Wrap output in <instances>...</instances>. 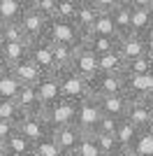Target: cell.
Wrapping results in <instances>:
<instances>
[{
	"label": "cell",
	"instance_id": "obj_1",
	"mask_svg": "<svg viewBox=\"0 0 153 156\" xmlns=\"http://www.w3.org/2000/svg\"><path fill=\"white\" fill-rule=\"evenodd\" d=\"M83 35L81 28L74 21H63V19H51L49 21V30H46V40L51 44H72V47H81L83 44Z\"/></svg>",
	"mask_w": 153,
	"mask_h": 156
},
{
	"label": "cell",
	"instance_id": "obj_2",
	"mask_svg": "<svg viewBox=\"0 0 153 156\" xmlns=\"http://www.w3.org/2000/svg\"><path fill=\"white\" fill-rule=\"evenodd\" d=\"M58 82H60V91H63V98H70L74 103H81L83 98L90 96V82L83 75H79L76 70H60L56 72Z\"/></svg>",
	"mask_w": 153,
	"mask_h": 156
},
{
	"label": "cell",
	"instance_id": "obj_3",
	"mask_svg": "<svg viewBox=\"0 0 153 156\" xmlns=\"http://www.w3.org/2000/svg\"><path fill=\"white\" fill-rule=\"evenodd\" d=\"M76 107H79V103H74L70 98H60L58 103H53L51 107L44 110V117L51 128L72 126V124H76Z\"/></svg>",
	"mask_w": 153,
	"mask_h": 156
},
{
	"label": "cell",
	"instance_id": "obj_4",
	"mask_svg": "<svg viewBox=\"0 0 153 156\" xmlns=\"http://www.w3.org/2000/svg\"><path fill=\"white\" fill-rule=\"evenodd\" d=\"M90 96H114L125 93V75L123 72H97L90 77Z\"/></svg>",
	"mask_w": 153,
	"mask_h": 156
},
{
	"label": "cell",
	"instance_id": "obj_5",
	"mask_svg": "<svg viewBox=\"0 0 153 156\" xmlns=\"http://www.w3.org/2000/svg\"><path fill=\"white\" fill-rule=\"evenodd\" d=\"M102 117H104V112H102V107H100L95 96L83 98L81 103H79V107H76V126H79L86 135H88V133H95V128L102 121Z\"/></svg>",
	"mask_w": 153,
	"mask_h": 156
},
{
	"label": "cell",
	"instance_id": "obj_6",
	"mask_svg": "<svg viewBox=\"0 0 153 156\" xmlns=\"http://www.w3.org/2000/svg\"><path fill=\"white\" fill-rule=\"evenodd\" d=\"M28 58H30L35 65H39V70L44 72V75L58 72V68H56V56H53V44H51L46 37L30 42V54H28Z\"/></svg>",
	"mask_w": 153,
	"mask_h": 156
},
{
	"label": "cell",
	"instance_id": "obj_7",
	"mask_svg": "<svg viewBox=\"0 0 153 156\" xmlns=\"http://www.w3.org/2000/svg\"><path fill=\"white\" fill-rule=\"evenodd\" d=\"M51 130L53 128L49 126L44 114H23V119L19 121V133L23 137H28L32 144L44 140V137H49Z\"/></svg>",
	"mask_w": 153,
	"mask_h": 156
},
{
	"label": "cell",
	"instance_id": "obj_8",
	"mask_svg": "<svg viewBox=\"0 0 153 156\" xmlns=\"http://www.w3.org/2000/svg\"><path fill=\"white\" fill-rule=\"evenodd\" d=\"M125 96L130 100H146L153 96V72L125 75Z\"/></svg>",
	"mask_w": 153,
	"mask_h": 156
},
{
	"label": "cell",
	"instance_id": "obj_9",
	"mask_svg": "<svg viewBox=\"0 0 153 156\" xmlns=\"http://www.w3.org/2000/svg\"><path fill=\"white\" fill-rule=\"evenodd\" d=\"M118 51L123 54L125 61H132V58H137V56L148 54L151 47H148L146 37H144L141 33H125V35L118 37Z\"/></svg>",
	"mask_w": 153,
	"mask_h": 156
},
{
	"label": "cell",
	"instance_id": "obj_10",
	"mask_svg": "<svg viewBox=\"0 0 153 156\" xmlns=\"http://www.w3.org/2000/svg\"><path fill=\"white\" fill-rule=\"evenodd\" d=\"M49 16H44L42 12H37L35 7H30L28 12L21 16V26L25 28V33H28V37H30V42H35V40H42L46 37V30H49Z\"/></svg>",
	"mask_w": 153,
	"mask_h": 156
},
{
	"label": "cell",
	"instance_id": "obj_11",
	"mask_svg": "<svg viewBox=\"0 0 153 156\" xmlns=\"http://www.w3.org/2000/svg\"><path fill=\"white\" fill-rule=\"evenodd\" d=\"M83 135H86V133H83V130L79 128L76 124L63 126V128H53V130H51V137L56 140V144L65 151V154H74V149L79 147V142L83 140Z\"/></svg>",
	"mask_w": 153,
	"mask_h": 156
},
{
	"label": "cell",
	"instance_id": "obj_12",
	"mask_svg": "<svg viewBox=\"0 0 153 156\" xmlns=\"http://www.w3.org/2000/svg\"><path fill=\"white\" fill-rule=\"evenodd\" d=\"M35 86H37V93H39V100H42V105H44V110H46V107H51L53 103H58V100L63 98L60 82H58V75H56V72L44 75V77L39 79Z\"/></svg>",
	"mask_w": 153,
	"mask_h": 156
},
{
	"label": "cell",
	"instance_id": "obj_13",
	"mask_svg": "<svg viewBox=\"0 0 153 156\" xmlns=\"http://www.w3.org/2000/svg\"><path fill=\"white\" fill-rule=\"evenodd\" d=\"M97 98V96H95ZM104 117H114V119H125L127 107H130V98L125 93H114V96H100L97 98Z\"/></svg>",
	"mask_w": 153,
	"mask_h": 156
},
{
	"label": "cell",
	"instance_id": "obj_14",
	"mask_svg": "<svg viewBox=\"0 0 153 156\" xmlns=\"http://www.w3.org/2000/svg\"><path fill=\"white\" fill-rule=\"evenodd\" d=\"M72 70H76L79 75H83L86 79L95 77L100 68H97V56L90 51L86 44H81L76 49V56H74V63H72Z\"/></svg>",
	"mask_w": 153,
	"mask_h": 156
},
{
	"label": "cell",
	"instance_id": "obj_15",
	"mask_svg": "<svg viewBox=\"0 0 153 156\" xmlns=\"http://www.w3.org/2000/svg\"><path fill=\"white\" fill-rule=\"evenodd\" d=\"M125 119L130 121V124H134L139 130L153 128V114H151V107H148L146 100H130V107H127Z\"/></svg>",
	"mask_w": 153,
	"mask_h": 156
},
{
	"label": "cell",
	"instance_id": "obj_16",
	"mask_svg": "<svg viewBox=\"0 0 153 156\" xmlns=\"http://www.w3.org/2000/svg\"><path fill=\"white\" fill-rule=\"evenodd\" d=\"M14 100L19 103L23 114H44V105L39 100L37 86H21V91L16 93Z\"/></svg>",
	"mask_w": 153,
	"mask_h": 156
},
{
	"label": "cell",
	"instance_id": "obj_17",
	"mask_svg": "<svg viewBox=\"0 0 153 156\" xmlns=\"http://www.w3.org/2000/svg\"><path fill=\"white\" fill-rule=\"evenodd\" d=\"M30 7H32V0H0V23L21 21V16Z\"/></svg>",
	"mask_w": 153,
	"mask_h": 156
},
{
	"label": "cell",
	"instance_id": "obj_18",
	"mask_svg": "<svg viewBox=\"0 0 153 156\" xmlns=\"http://www.w3.org/2000/svg\"><path fill=\"white\" fill-rule=\"evenodd\" d=\"M12 72H14V77L19 79L21 86H35L39 79L44 77V72L39 70V65H35L30 58H25V61H21L19 65H14Z\"/></svg>",
	"mask_w": 153,
	"mask_h": 156
},
{
	"label": "cell",
	"instance_id": "obj_19",
	"mask_svg": "<svg viewBox=\"0 0 153 156\" xmlns=\"http://www.w3.org/2000/svg\"><path fill=\"white\" fill-rule=\"evenodd\" d=\"M19 91H21V84L14 77L12 68L0 63V100H14Z\"/></svg>",
	"mask_w": 153,
	"mask_h": 156
},
{
	"label": "cell",
	"instance_id": "obj_20",
	"mask_svg": "<svg viewBox=\"0 0 153 156\" xmlns=\"http://www.w3.org/2000/svg\"><path fill=\"white\" fill-rule=\"evenodd\" d=\"M83 44L88 47L95 56H102V54H109L114 49H118V37H111V35H86Z\"/></svg>",
	"mask_w": 153,
	"mask_h": 156
},
{
	"label": "cell",
	"instance_id": "obj_21",
	"mask_svg": "<svg viewBox=\"0 0 153 156\" xmlns=\"http://www.w3.org/2000/svg\"><path fill=\"white\" fill-rule=\"evenodd\" d=\"M30 54V42H5V54H2V63L14 68L21 61L28 58Z\"/></svg>",
	"mask_w": 153,
	"mask_h": 156
},
{
	"label": "cell",
	"instance_id": "obj_22",
	"mask_svg": "<svg viewBox=\"0 0 153 156\" xmlns=\"http://www.w3.org/2000/svg\"><path fill=\"white\" fill-rule=\"evenodd\" d=\"M2 149H5L7 156H32L35 144H32L28 137H23L21 133H16V135H12L5 144H2Z\"/></svg>",
	"mask_w": 153,
	"mask_h": 156
},
{
	"label": "cell",
	"instance_id": "obj_23",
	"mask_svg": "<svg viewBox=\"0 0 153 156\" xmlns=\"http://www.w3.org/2000/svg\"><path fill=\"white\" fill-rule=\"evenodd\" d=\"M111 16H114L118 37L125 33H132V5L130 2H121L116 9H111Z\"/></svg>",
	"mask_w": 153,
	"mask_h": 156
},
{
	"label": "cell",
	"instance_id": "obj_24",
	"mask_svg": "<svg viewBox=\"0 0 153 156\" xmlns=\"http://www.w3.org/2000/svg\"><path fill=\"white\" fill-rule=\"evenodd\" d=\"M125 63L127 61L123 58V54L118 51V49L97 56V68H100V72H125Z\"/></svg>",
	"mask_w": 153,
	"mask_h": 156
},
{
	"label": "cell",
	"instance_id": "obj_25",
	"mask_svg": "<svg viewBox=\"0 0 153 156\" xmlns=\"http://www.w3.org/2000/svg\"><path fill=\"white\" fill-rule=\"evenodd\" d=\"M97 14H100V9L95 7V2L79 5V12H76V16H74V23L81 28L83 35H88L90 26H93V23H95V19H97Z\"/></svg>",
	"mask_w": 153,
	"mask_h": 156
},
{
	"label": "cell",
	"instance_id": "obj_26",
	"mask_svg": "<svg viewBox=\"0 0 153 156\" xmlns=\"http://www.w3.org/2000/svg\"><path fill=\"white\" fill-rule=\"evenodd\" d=\"M88 35H111V37H118V30H116L111 12H100L97 14V19H95V23L90 26Z\"/></svg>",
	"mask_w": 153,
	"mask_h": 156
},
{
	"label": "cell",
	"instance_id": "obj_27",
	"mask_svg": "<svg viewBox=\"0 0 153 156\" xmlns=\"http://www.w3.org/2000/svg\"><path fill=\"white\" fill-rule=\"evenodd\" d=\"M153 26V7H132V33H144Z\"/></svg>",
	"mask_w": 153,
	"mask_h": 156
},
{
	"label": "cell",
	"instance_id": "obj_28",
	"mask_svg": "<svg viewBox=\"0 0 153 156\" xmlns=\"http://www.w3.org/2000/svg\"><path fill=\"white\" fill-rule=\"evenodd\" d=\"M76 49H79V47H72V44H53V56H56L58 72L60 70H70L72 68L74 56H76Z\"/></svg>",
	"mask_w": 153,
	"mask_h": 156
},
{
	"label": "cell",
	"instance_id": "obj_29",
	"mask_svg": "<svg viewBox=\"0 0 153 156\" xmlns=\"http://www.w3.org/2000/svg\"><path fill=\"white\" fill-rule=\"evenodd\" d=\"M137 135H139V128L134 124H130L127 119H123L121 124H118V128H116V137H118V142L123 144L125 151H132V144L137 140Z\"/></svg>",
	"mask_w": 153,
	"mask_h": 156
},
{
	"label": "cell",
	"instance_id": "obj_30",
	"mask_svg": "<svg viewBox=\"0 0 153 156\" xmlns=\"http://www.w3.org/2000/svg\"><path fill=\"white\" fill-rule=\"evenodd\" d=\"M0 37L5 42H30L25 28L21 26V21H12V23H2L0 28Z\"/></svg>",
	"mask_w": 153,
	"mask_h": 156
},
{
	"label": "cell",
	"instance_id": "obj_31",
	"mask_svg": "<svg viewBox=\"0 0 153 156\" xmlns=\"http://www.w3.org/2000/svg\"><path fill=\"white\" fill-rule=\"evenodd\" d=\"M151 70H153V51H148L144 56H137V58L127 61L123 75H146Z\"/></svg>",
	"mask_w": 153,
	"mask_h": 156
},
{
	"label": "cell",
	"instance_id": "obj_32",
	"mask_svg": "<svg viewBox=\"0 0 153 156\" xmlns=\"http://www.w3.org/2000/svg\"><path fill=\"white\" fill-rule=\"evenodd\" d=\"M90 135L95 137V142H97V147H100L102 156L104 154H125L123 144L118 142L116 135H104V133H90Z\"/></svg>",
	"mask_w": 153,
	"mask_h": 156
},
{
	"label": "cell",
	"instance_id": "obj_33",
	"mask_svg": "<svg viewBox=\"0 0 153 156\" xmlns=\"http://www.w3.org/2000/svg\"><path fill=\"white\" fill-rule=\"evenodd\" d=\"M130 154H139V156H153V128L139 130V135L132 144Z\"/></svg>",
	"mask_w": 153,
	"mask_h": 156
},
{
	"label": "cell",
	"instance_id": "obj_34",
	"mask_svg": "<svg viewBox=\"0 0 153 156\" xmlns=\"http://www.w3.org/2000/svg\"><path fill=\"white\" fill-rule=\"evenodd\" d=\"M32 156H65V151L60 149L56 144V140L53 137H44V140H39V142H35V151H32Z\"/></svg>",
	"mask_w": 153,
	"mask_h": 156
},
{
	"label": "cell",
	"instance_id": "obj_35",
	"mask_svg": "<svg viewBox=\"0 0 153 156\" xmlns=\"http://www.w3.org/2000/svg\"><path fill=\"white\" fill-rule=\"evenodd\" d=\"M0 119H7V121H16L19 124L23 119V112H21L19 103L16 100H0Z\"/></svg>",
	"mask_w": 153,
	"mask_h": 156
},
{
	"label": "cell",
	"instance_id": "obj_36",
	"mask_svg": "<svg viewBox=\"0 0 153 156\" xmlns=\"http://www.w3.org/2000/svg\"><path fill=\"white\" fill-rule=\"evenodd\" d=\"M76 12H79V2H76V0H58V7H56V16H53V19L74 21Z\"/></svg>",
	"mask_w": 153,
	"mask_h": 156
},
{
	"label": "cell",
	"instance_id": "obj_37",
	"mask_svg": "<svg viewBox=\"0 0 153 156\" xmlns=\"http://www.w3.org/2000/svg\"><path fill=\"white\" fill-rule=\"evenodd\" d=\"M74 156H102L100 147H97V142H95V137L90 135V133H88V135H83V140L74 149Z\"/></svg>",
	"mask_w": 153,
	"mask_h": 156
},
{
	"label": "cell",
	"instance_id": "obj_38",
	"mask_svg": "<svg viewBox=\"0 0 153 156\" xmlns=\"http://www.w3.org/2000/svg\"><path fill=\"white\" fill-rule=\"evenodd\" d=\"M123 119H114V117H102V121L97 124L95 133H104V135H116V128Z\"/></svg>",
	"mask_w": 153,
	"mask_h": 156
},
{
	"label": "cell",
	"instance_id": "obj_39",
	"mask_svg": "<svg viewBox=\"0 0 153 156\" xmlns=\"http://www.w3.org/2000/svg\"><path fill=\"white\" fill-rule=\"evenodd\" d=\"M19 133V124L16 121H7V119H0V144H5L12 135Z\"/></svg>",
	"mask_w": 153,
	"mask_h": 156
},
{
	"label": "cell",
	"instance_id": "obj_40",
	"mask_svg": "<svg viewBox=\"0 0 153 156\" xmlns=\"http://www.w3.org/2000/svg\"><path fill=\"white\" fill-rule=\"evenodd\" d=\"M32 7H35L37 12H42L44 16L53 19V16H56V7H58V0H32Z\"/></svg>",
	"mask_w": 153,
	"mask_h": 156
},
{
	"label": "cell",
	"instance_id": "obj_41",
	"mask_svg": "<svg viewBox=\"0 0 153 156\" xmlns=\"http://www.w3.org/2000/svg\"><path fill=\"white\" fill-rule=\"evenodd\" d=\"M93 2H95V7L100 12H111V9H116V7L121 5L123 0H93Z\"/></svg>",
	"mask_w": 153,
	"mask_h": 156
},
{
	"label": "cell",
	"instance_id": "obj_42",
	"mask_svg": "<svg viewBox=\"0 0 153 156\" xmlns=\"http://www.w3.org/2000/svg\"><path fill=\"white\" fill-rule=\"evenodd\" d=\"M132 7H153V0H127Z\"/></svg>",
	"mask_w": 153,
	"mask_h": 156
},
{
	"label": "cell",
	"instance_id": "obj_43",
	"mask_svg": "<svg viewBox=\"0 0 153 156\" xmlns=\"http://www.w3.org/2000/svg\"><path fill=\"white\" fill-rule=\"evenodd\" d=\"M144 37H146V42H148V47H151V51H153V26L148 28L146 33H144Z\"/></svg>",
	"mask_w": 153,
	"mask_h": 156
},
{
	"label": "cell",
	"instance_id": "obj_44",
	"mask_svg": "<svg viewBox=\"0 0 153 156\" xmlns=\"http://www.w3.org/2000/svg\"><path fill=\"white\" fill-rule=\"evenodd\" d=\"M2 54H5V40L0 37V63H2Z\"/></svg>",
	"mask_w": 153,
	"mask_h": 156
},
{
	"label": "cell",
	"instance_id": "obj_45",
	"mask_svg": "<svg viewBox=\"0 0 153 156\" xmlns=\"http://www.w3.org/2000/svg\"><path fill=\"white\" fill-rule=\"evenodd\" d=\"M130 151H125V154H104V156H127Z\"/></svg>",
	"mask_w": 153,
	"mask_h": 156
},
{
	"label": "cell",
	"instance_id": "obj_46",
	"mask_svg": "<svg viewBox=\"0 0 153 156\" xmlns=\"http://www.w3.org/2000/svg\"><path fill=\"white\" fill-rule=\"evenodd\" d=\"M76 2H79V5H86V2H93V0H76Z\"/></svg>",
	"mask_w": 153,
	"mask_h": 156
},
{
	"label": "cell",
	"instance_id": "obj_47",
	"mask_svg": "<svg viewBox=\"0 0 153 156\" xmlns=\"http://www.w3.org/2000/svg\"><path fill=\"white\" fill-rule=\"evenodd\" d=\"M2 154H5V149H2V144H0V156H2Z\"/></svg>",
	"mask_w": 153,
	"mask_h": 156
},
{
	"label": "cell",
	"instance_id": "obj_48",
	"mask_svg": "<svg viewBox=\"0 0 153 156\" xmlns=\"http://www.w3.org/2000/svg\"><path fill=\"white\" fill-rule=\"evenodd\" d=\"M127 156H139V154H127Z\"/></svg>",
	"mask_w": 153,
	"mask_h": 156
},
{
	"label": "cell",
	"instance_id": "obj_49",
	"mask_svg": "<svg viewBox=\"0 0 153 156\" xmlns=\"http://www.w3.org/2000/svg\"><path fill=\"white\" fill-rule=\"evenodd\" d=\"M65 156H74V154H65Z\"/></svg>",
	"mask_w": 153,
	"mask_h": 156
},
{
	"label": "cell",
	"instance_id": "obj_50",
	"mask_svg": "<svg viewBox=\"0 0 153 156\" xmlns=\"http://www.w3.org/2000/svg\"><path fill=\"white\" fill-rule=\"evenodd\" d=\"M123 2H127V0H123Z\"/></svg>",
	"mask_w": 153,
	"mask_h": 156
},
{
	"label": "cell",
	"instance_id": "obj_51",
	"mask_svg": "<svg viewBox=\"0 0 153 156\" xmlns=\"http://www.w3.org/2000/svg\"><path fill=\"white\" fill-rule=\"evenodd\" d=\"M0 28H2V23H0Z\"/></svg>",
	"mask_w": 153,
	"mask_h": 156
},
{
	"label": "cell",
	"instance_id": "obj_52",
	"mask_svg": "<svg viewBox=\"0 0 153 156\" xmlns=\"http://www.w3.org/2000/svg\"><path fill=\"white\" fill-rule=\"evenodd\" d=\"M2 156H7V154H2Z\"/></svg>",
	"mask_w": 153,
	"mask_h": 156
},
{
	"label": "cell",
	"instance_id": "obj_53",
	"mask_svg": "<svg viewBox=\"0 0 153 156\" xmlns=\"http://www.w3.org/2000/svg\"><path fill=\"white\" fill-rule=\"evenodd\" d=\"M151 72H153V70H151Z\"/></svg>",
	"mask_w": 153,
	"mask_h": 156
}]
</instances>
